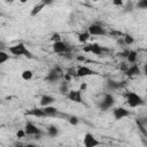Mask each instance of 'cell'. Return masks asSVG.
Masks as SVG:
<instances>
[{
    "label": "cell",
    "instance_id": "1",
    "mask_svg": "<svg viewBox=\"0 0 147 147\" xmlns=\"http://www.w3.org/2000/svg\"><path fill=\"white\" fill-rule=\"evenodd\" d=\"M9 52L13 55H15V56H25V57H29V59H32L33 57L32 53L22 42H18V44H16L14 46H10L9 47Z\"/></svg>",
    "mask_w": 147,
    "mask_h": 147
},
{
    "label": "cell",
    "instance_id": "2",
    "mask_svg": "<svg viewBox=\"0 0 147 147\" xmlns=\"http://www.w3.org/2000/svg\"><path fill=\"white\" fill-rule=\"evenodd\" d=\"M63 75H64V74H63V70L61 69V67L56 65V67L52 68V69L48 71L47 76L45 77V80H46L47 83H49V84H53V83H56L60 78H62Z\"/></svg>",
    "mask_w": 147,
    "mask_h": 147
},
{
    "label": "cell",
    "instance_id": "3",
    "mask_svg": "<svg viewBox=\"0 0 147 147\" xmlns=\"http://www.w3.org/2000/svg\"><path fill=\"white\" fill-rule=\"evenodd\" d=\"M125 98H126L127 106L131 107V108H136V107H139V106H141V105L145 103L144 99L139 94H137L134 92H127L125 94Z\"/></svg>",
    "mask_w": 147,
    "mask_h": 147
},
{
    "label": "cell",
    "instance_id": "4",
    "mask_svg": "<svg viewBox=\"0 0 147 147\" xmlns=\"http://www.w3.org/2000/svg\"><path fill=\"white\" fill-rule=\"evenodd\" d=\"M105 51L106 49L102 46H100L98 42H92V44L85 45L83 47V52H85V53H92L94 55H102V53Z\"/></svg>",
    "mask_w": 147,
    "mask_h": 147
},
{
    "label": "cell",
    "instance_id": "5",
    "mask_svg": "<svg viewBox=\"0 0 147 147\" xmlns=\"http://www.w3.org/2000/svg\"><path fill=\"white\" fill-rule=\"evenodd\" d=\"M114 103H115V98H114V95H113L111 93H106L105 96H103V99H102V101H101L100 105H99V108L105 111V110H108L109 108H111V107L114 106Z\"/></svg>",
    "mask_w": 147,
    "mask_h": 147
},
{
    "label": "cell",
    "instance_id": "6",
    "mask_svg": "<svg viewBox=\"0 0 147 147\" xmlns=\"http://www.w3.org/2000/svg\"><path fill=\"white\" fill-rule=\"evenodd\" d=\"M52 48H53V52L54 53H57V54H63L65 52H70L71 51V47L67 42H64L62 40H59V41L53 42Z\"/></svg>",
    "mask_w": 147,
    "mask_h": 147
},
{
    "label": "cell",
    "instance_id": "7",
    "mask_svg": "<svg viewBox=\"0 0 147 147\" xmlns=\"http://www.w3.org/2000/svg\"><path fill=\"white\" fill-rule=\"evenodd\" d=\"M87 32H88L91 36H106V34H107L105 28H103L101 24H98V23L91 24V25L87 28Z\"/></svg>",
    "mask_w": 147,
    "mask_h": 147
},
{
    "label": "cell",
    "instance_id": "8",
    "mask_svg": "<svg viewBox=\"0 0 147 147\" xmlns=\"http://www.w3.org/2000/svg\"><path fill=\"white\" fill-rule=\"evenodd\" d=\"M24 132H25V136H31V137H34V136H41L42 134V131L36 126L33 123L31 122H28L24 126Z\"/></svg>",
    "mask_w": 147,
    "mask_h": 147
},
{
    "label": "cell",
    "instance_id": "9",
    "mask_svg": "<svg viewBox=\"0 0 147 147\" xmlns=\"http://www.w3.org/2000/svg\"><path fill=\"white\" fill-rule=\"evenodd\" d=\"M83 144L85 147H95V146H99L101 142L90 132L85 133L84 136V139H83Z\"/></svg>",
    "mask_w": 147,
    "mask_h": 147
},
{
    "label": "cell",
    "instance_id": "10",
    "mask_svg": "<svg viewBox=\"0 0 147 147\" xmlns=\"http://www.w3.org/2000/svg\"><path fill=\"white\" fill-rule=\"evenodd\" d=\"M67 98L70 101H74V102H77V103L83 102V95H82L80 90H69V92L67 93Z\"/></svg>",
    "mask_w": 147,
    "mask_h": 147
},
{
    "label": "cell",
    "instance_id": "11",
    "mask_svg": "<svg viewBox=\"0 0 147 147\" xmlns=\"http://www.w3.org/2000/svg\"><path fill=\"white\" fill-rule=\"evenodd\" d=\"M113 116L116 121H119V119H123V118L130 116V111L123 107H117V108L113 109Z\"/></svg>",
    "mask_w": 147,
    "mask_h": 147
},
{
    "label": "cell",
    "instance_id": "12",
    "mask_svg": "<svg viewBox=\"0 0 147 147\" xmlns=\"http://www.w3.org/2000/svg\"><path fill=\"white\" fill-rule=\"evenodd\" d=\"M76 70H77V77H87L91 75H96V71H94L93 69L86 65H79Z\"/></svg>",
    "mask_w": 147,
    "mask_h": 147
},
{
    "label": "cell",
    "instance_id": "13",
    "mask_svg": "<svg viewBox=\"0 0 147 147\" xmlns=\"http://www.w3.org/2000/svg\"><path fill=\"white\" fill-rule=\"evenodd\" d=\"M126 85V82H117V80H113V79H108L107 80V90L109 91H116V90H119L122 87H124Z\"/></svg>",
    "mask_w": 147,
    "mask_h": 147
},
{
    "label": "cell",
    "instance_id": "14",
    "mask_svg": "<svg viewBox=\"0 0 147 147\" xmlns=\"http://www.w3.org/2000/svg\"><path fill=\"white\" fill-rule=\"evenodd\" d=\"M124 74H125L127 77H134V76L140 75V74H141V71H140L139 65H138V64H136V63H133V64H131V65H129V67H127V69L124 71Z\"/></svg>",
    "mask_w": 147,
    "mask_h": 147
},
{
    "label": "cell",
    "instance_id": "15",
    "mask_svg": "<svg viewBox=\"0 0 147 147\" xmlns=\"http://www.w3.org/2000/svg\"><path fill=\"white\" fill-rule=\"evenodd\" d=\"M25 115H29V116H34V117H47L42 107L41 108H32L30 110H28L25 113Z\"/></svg>",
    "mask_w": 147,
    "mask_h": 147
},
{
    "label": "cell",
    "instance_id": "16",
    "mask_svg": "<svg viewBox=\"0 0 147 147\" xmlns=\"http://www.w3.org/2000/svg\"><path fill=\"white\" fill-rule=\"evenodd\" d=\"M42 109H44L46 116H48V117H54V116H57V115H59V110H57V108L53 107L52 105H49V106H45V107H42Z\"/></svg>",
    "mask_w": 147,
    "mask_h": 147
},
{
    "label": "cell",
    "instance_id": "17",
    "mask_svg": "<svg viewBox=\"0 0 147 147\" xmlns=\"http://www.w3.org/2000/svg\"><path fill=\"white\" fill-rule=\"evenodd\" d=\"M55 102V98L52 96V95H48V94H45L40 98V106L41 107H45V106H49L52 103Z\"/></svg>",
    "mask_w": 147,
    "mask_h": 147
},
{
    "label": "cell",
    "instance_id": "18",
    "mask_svg": "<svg viewBox=\"0 0 147 147\" xmlns=\"http://www.w3.org/2000/svg\"><path fill=\"white\" fill-rule=\"evenodd\" d=\"M59 129H57V126H55V125H49L48 127H47V136L48 137H51V138H55V137H57L59 136Z\"/></svg>",
    "mask_w": 147,
    "mask_h": 147
},
{
    "label": "cell",
    "instance_id": "19",
    "mask_svg": "<svg viewBox=\"0 0 147 147\" xmlns=\"http://www.w3.org/2000/svg\"><path fill=\"white\" fill-rule=\"evenodd\" d=\"M44 7H45V5L42 3V2H39V3H37L36 6H33V8L31 9V11H30V15L31 16H37L42 9H44Z\"/></svg>",
    "mask_w": 147,
    "mask_h": 147
},
{
    "label": "cell",
    "instance_id": "20",
    "mask_svg": "<svg viewBox=\"0 0 147 147\" xmlns=\"http://www.w3.org/2000/svg\"><path fill=\"white\" fill-rule=\"evenodd\" d=\"M137 57H138L137 52H136V51H130V52H129V55H127V57H126V62L133 64V63L137 62Z\"/></svg>",
    "mask_w": 147,
    "mask_h": 147
},
{
    "label": "cell",
    "instance_id": "21",
    "mask_svg": "<svg viewBox=\"0 0 147 147\" xmlns=\"http://www.w3.org/2000/svg\"><path fill=\"white\" fill-rule=\"evenodd\" d=\"M90 37H91V34H90L87 31L82 32V33H79V34H78V41L84 44V42H86V41L90 39Z\"/></svg>",
    "mask_w": 147,
    "mask_h": 147
},
{
    "label": "cell",
    "instance_id": "22",
    "mask_svg": "<svg viewBox=\"0 0 147 147\" xmlns=\"http://www.w3.org/2000/svg\"><path fill=\"white\" fill-rule=\"evenodd\" d=\"M59 92H60L61 94H63V95H67V93L69 92L68 82H65V80H64V83H62V84L60 85V87H59Z\"/></svg>",
    "mask_w": 147,
    "mask_h": 147
},
{
    "label": "cell",
    "instance_id": "23",
    "mask_svg": "<svg viewBox=\"0 0 147 147\" xmlns=\"http://www.w3.org/2000/svg\"><path fill=\"white\" fill-rule=\"evenodd\" d=\"M123 41L125 44V46H130L134 42V38L131 36V34H124L123 36Z\"/></svg>",
    "mask_w": 147,
    "mask_h": 147
},
{
    "label": "cell",
    "instance_id": "24",
    "mask_svg": "<svg viewBox=\"0 0 147 147\" xmlns=\"http://www.w3.org/2000/svg\"><path fill=\"white\" fill-rule=\"evenodd\" d=\"M21 76H22V78H23L24 80H31L32 77H33V72H32L31 70H24Z\"/></svg>",
    "mask_w": 147,
    "mask_h": 147
},
{
    "label": "cell",
    "instance_id": "25",
    "mask_svg": "<svg viewBox=\"0 0 147 147\" xmlns=\"http://www.w3.org/2000/svg\"><path fill=\"white\" fill-rule=\"evenodd\" d=\"M9 60V55L8 53L3 52V51H0V64H3L5 62H7Z\"/></svg>",
    "mask_w": 147,
    "mask_h": 147
},
{
    "label": "cell",
    "instance_id": "26",
    "mask_svg": "<svg viewBox=\"0 0 147 147\" xmlns=\"http://www.w3.org/2000/svg\"><path fill=\"white\" fill-rule=\"evenodd\" d=\"M133 9H134V7H133V2H132L131 0H127L126 5L124 6V11H125V13H131Z\"/></svg>",
    "mask_w": 147,
    "mask_h": 147
},
{
    "label": "cell",
    "instance_id": "27",
    "mask_svg": "<svg viewBox=\"0 0 147 147\" xmlns=\"http://www.w3.org/2000/svg\"><path fill=\"white\" fill-rule=\"evenodd\" d=\"M137 8H139V9H146L147 8V0H138Z\"/></svg>",
    "mask_w": 147,
    "mask_h": 147
},
{
    "label": "cell",
    "instance_id": "28",
    "mask_svg": "<svg viewBox=\"0 0 147 147\" xmlns=\"http://www.w3.org/2000/svg\"><path fill=\"white\" fill-rule=\"evenodd\" d=\"M65 74H68V75H69V76H71L72 78H74V77H77V70H76L74 67L68 68V69H67V71H65Z\"/></svg>",
    "mask_w": 147,
    "mask_h": 147
},
{
    "label": "cell",
    "instance_id": "29",
    "mask_svg": "<svg viewBox=\"0 0 147 147\" xmlns=\"http://www.w3.org/2000/svg\"><path fill=\"white\" fill-rule=\"evenodd\" d=\"M61 56H62V59H64V60H72V57H74V55H72L71 51H70V52H65V53L61 54Z\"/></svg>",
    "mask_w": 147,
    "mask_h": 147
},
{
    "label": "cell",
    "instance_id": "30",
    "mask_svg": "<svg viewBox=\"0 0 147 147\" xmlns=\"http://www.w3.org/2000/svg\"><path fill=\"white\" fill-rule=\"evenodd\" d=\"M69 123H70L71 125H77V124L79 123V119H78L77 116H70V117H69Z\"/></svg>",
    "mask_w": 147,
    "mask_h": 147
},
{
    "label": "cell",
    "instance_id": "31",
    "mask_svg": "<svg viewBox=\"0 0 147 147\" xmlns=\"http://www.w3.org/2000/svg\"><path fill=\"white\" fill-rule=\"evenodd\" d=\"M129 52H130V49L124 48L121 53H118V56H121V57H123V59H126V57H127V55H129Z\"/></svg>",
    "mask_w": 147,
    "mask_h": 147
},
{
    "label": "cell",
    "instance_id": "32",
    "mask_svg": "<svg viewBox=\"0 0 147 147\" xmlns=\"http://www.w3.org/2000/svg\"><path fill=\"white\" fill-rule=\"evenodd\" d=\"M51 40L53 41V42H55V41H59V40H61V37H60V34L59 33H53L52 34V37H51Z\"/></svg>",
    "mask_w": 147,
    "mask_h": 147
},
{
    "label": "cell",
    "instance_id": "33",
    "mask_svg": "<svg viewBox=\"0 0 147 147\" xmlns=\"http://www.w3.org/2000/svg\"><path fill=\"white\" fill-rule=\"evenodd\" d=\"M16 137H17V139H22V138H24V137H25L24 129H23V130H18V131L16 132Z\"/></svg>",
    "mask_w": 147,
    "mask_h": 147
},
{
    "label": "cell",
    "instance_id": "34",
    "mask_svg": "<svg viewBox=\"0 0 147 147\" xmlns=\"http://www.w3.org/2000/svg\"><path fill=\"white\" fill-rule=\"evenodd\" d=\"M127 67H129L127 62H125V61H124V62H122V63H121V67H119V69H121L122 71H125V70L127 69Z\"/></svg>",
    "mask_w": 147,
    "mask_h": 147
},
{
    "label": "cell",
    "instance_id": "35",
    "mask_svg": "<svg viewBox=\"0 0 147 147\" xmlns=\"http://www.w3.org/2000/svg\"><path fill=\"white\" fill-rule=\"evenodd\" d=\"M114 6H123V0H111Z\"/></svg>",
    "mask_w": 147,
    "mask_h": 147
},
{
    "label": "cell",
    "instance_id": "36",
    "mask_svg": "<svg viewBox=\"0 0 147 147\" xmlns=\"http://www.w3.org/2000/svg\"><path fill=\"white\" fill-rule=\"evenodd\" d=\"M41 2H42L45 6H49V5H52V3L54 2V0H41Z\"/></svg>",
    "mask_w": 147,
    "mask_h": 147
},
{
    "label": "cell",
    "instance_id": "37",
    "mask_svg": "<svg viewBox=\"0 0 147 147\" xmlns=\"http://www.w3.org/2000/svg\"><path fill=\"white\" fill-rule=\"evenodd\" d=\"M76 59H77V61H78V62H84V61L86 60V57H85L84 55H78Z\"/></svg>",
    "mask_w": 147,
    "mask_h": 147
},
{
    "label": "cell",
    "instance_id": "38",
    "mask_svg": "<svg viewBox=\"0 0 147 147\" xmlns=\"http://www.w3.org/2000/svg\"><path fill=\"white\" fill-rule=\"evenodd\" d=\"M110 34H111V36H116V37H119V36H124V34H123L121 31H114V32H111Z\"/></svg>",
    "mask_w": 147,
    "mask_h": 147
},
{
    "label": "cell",
    "instance_id": "39",
    "mask_svg": "<svg viewBox=\"0 0 147 147\" xmlns=\"http://www.w3.org/2000/svg\"><path fill=\"white\" fill-rule=\"evenodd\" d=\"M86 87H87V85H86L85 83L80 84V91H82V92H83V91H85V90H86Z\"/></svg>",
    "mask_w": 147,
    "mask_h": 147
},
{
    "label": "cell",
    "instance_id": "40",
    "mask_svg": "<svg viewBox=\"0 0 147 147\" xmlns=\"http://www.w3.org/2000/svg\"><path fill=\"white\" fill-rule=\"evenodd\" d=\"M5 2H6V3H13L14 0H5Z\"/></svg>",
    "mask_w": 147,
    "mask_h": 147
},
{
    "label": "cell",
    "instance_id": "41",
    "mask_svg": "<svg viewBox=\"0 0 147 147\" xmlns=\"http://www.w3.org/2000/svg\"><path fill=\"white\" fill-rule=\"evenodd\" d=\"M20 1H21V2H22V3H25V2H26V1H28V0H20Z\"/></svg>",
    "mask_w": 147,
    "mask_h": 147
},
{
    "label": "cell",
    "instance_id": "42",
    "mask_svg": "<svg viewBox=\"0 0 147 147\" xmlns=\"http://www.w3.org/2000/svg\"><path fill=\"white\" fill-rule=\"evenodd\" d=\"M93 1H101V0H93Z\"/></svg>",
    "mask_w": 147,
    "mask_h": 147
}]
</instances>
